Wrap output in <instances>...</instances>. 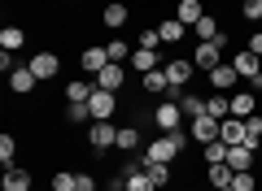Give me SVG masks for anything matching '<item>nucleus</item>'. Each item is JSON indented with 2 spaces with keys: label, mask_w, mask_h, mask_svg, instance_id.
I'll list each match as a JSON object with an SVG mask.
<instances>
[{
  "label": "nucleus",
  "mask_w": 262,
  "mask_h": 191,
  "mask_svg": "<svg viewBox=\"0 0 262 191\" xmlns=\"http://www.w3.org/2000/svg\"><path fill=\"white\" fill-rule=\"evenodd\" d=\"M232 118H253V91H236L232 96Z\"/></svg>",
  "instance_id": "obj_23"
},
{
  "label": "nucleus",
  "mask_w": 262,
  "mask_h": 191,
  "mask_svg": "<svg viewBox=\"0 0 262 191\" xmlns=\"http://www.w3.org/2000/svg\"><path fill=\"white\" fill-rule=\"evenodd\" d=\"M88 109H92V122H114V109H118V91H92V100H88Z\"/></svg>",
  "instance_id": "obj_2"
},
{
  "label": "nucleus",
  "mask_w": 262,
  "mask_h": 191,
  "mask_svg": "<svg viewBox=\"0 0 262 191\" xmlns=\"http://www.w3.org/2000/svg\"><path fill=\"white\" fill-rule=\"evenodd\" d=\"M188 135L206 148V144H214V139H219V122L214 118H188Z\"/></svg>",
  "instance_id": "obj_7"
},
{
  "label": "nucleus",
  "mask_w": 262,
  "mask_h": 191,
  "mask_svg": "<svg viewBox=\"0 0 262 191\" xmlns=\"http://www.w3.org/2000/svg\"><path fill=\"white\" fill-rule=\"evenodd\" d=\"M35 74H31V65H13L9 70V91L13 96H31V91H35Z\"/></svg>",
  "instance_id": "obj_9"
},
{
  "label": "nucleus",
  "mask_w": 262,
  "mask_h": 191,
  "mask_svg": "<svg viewBox=\"0 0 262 191\" xmlns=\"http://www.w3.org/2000/svg\"><path fill=\"white\" fill-rule=\"evenodd\" d=\"M236 83H241V74H236L232 61H223L219 70H210V87H214V91H232Z\"/></svg>",
  "instance_id": "obj_13"
},
{
  "label": "nucleus",
  "mask_w": 262,
  "mask_h": 191,
  "mask_svg": "<svg viewBox=\"0 0 262 191\" xmlns=\"http://www.w3.org/2000/svg\"><path fill=\"white\" fill-rule=\"evenodd\" d=\"M158 31H162V44H179L188 26H184L179 18H166V22H158Z\"/></svg>",
  "instance_id": "obj_24"
},
{
  "label": "nucleus",
  "mask_w": 262,
  "mask_h": 191,
  "mask_svg": "<svg viewBox=\"0 0 262 191\" xmlns=\"http://www.w3.org/2000/svg\"><path fill=\"white\" fill-rule=\"evenodd\" d=\"M184 191H192V187H184Z\"/></svg>",
  "instance_id": "obj_41"
},
{
  "label": "nucleus",
  "mask_w": 262,
  "mask_h": 191,
  "mask_svg": "<svg viewBox=\"0 0 262 191\" xmlns=\"http://www.w3.org/2000/svg\"><path fill=\"white\" fill-rule=\"evenodd\" d=\"M232 65H236V74H241V78H249V83H258V74H262V57H253L249 48H245V52H236Z\"/></svg>",
  "instance_id": "obj_11"
},
{
  "label": "nucleus",
  "mask_w": 262,
  "mask_h": 191,
  "mask_svg": "<svg viewBox=\"0 0 262 191\" xmlns=\"http://www.w3.org/2000/svg\"><path fill=\"white\" fill-rule=\"evenodd\" d=\"M0 187H5V191H31V170L9 165V170H5V178H0Z\"/></svg>",
  "instance_id": "obj_15"
},
{
  "label": "nucleus",
  "mask_w": 262,
  "mask_h": 191,
  "mask_svg": "<svg viewBox=\"0 0 262 191\" xmlns=\"http://www.w3.org/2000/svg\"><path fill=\"white\" fill-rule=\"evenodd\" d=\"M144 174L153 178V187H166V182H170V165H162V161H149V156H144Z\"/></svg>",
  "instance_id": "obj_26"
},
{
  "label": "nucleus",
  "mask_w": 262,
  "mask_h": 191,
  "mask_svg": "<svg viewBox=\"0 0 262 191\" xmlns=\"http://www.w3.org/2000/svg\"><path fill=\"white\" fill-rule=\"evenodd\" d=\"M223 161H227V144H223V139L206 144V165H223Z\"/></svg>",
  "instance_id": "obj_33"
},
{
  "label": "nucleus",
  "mask_w": 262,
  "mask_h": 191,
  "mask_svg": "<svg viewBox=\"0 0 262 191\" xmlns=\"http://www.w3.org/2000/svg\"><path fill=\"white\" fill-rule=\"evenodd\" d=\"M92 91H96V83L75 78V83H66V100H70V104H88V100H92Z\"/></svg>",
  "instance_id": "obj_19"
},
{
  "label": "nucleus",
  "mask_w": 262,
  "mask_h": 191,
  "mask_svg": "<svg viewBox=\"0 0 262 191\" xmlns=\"http://www.w3.org/2000/svg\"><path fill=\"white\" fill-rule=\"evenodd\" d=\"M92 83H96L101 91H122V83H127V70H122V61H110Z\"/></svg>",
  "instance_id": "obj_6"
},
{
  "label": "nucleus",
  "mask_w": 262,
  "mask_h": 191,
  "mask_svg": "<svg viewBox=\"0 0 262 191\" xmlns=\"http://www.w3.org/2000/svg\"><path fill=\"white\" fill-rule=\"evenodd\" d=\"M253 91H262V74H258V83H253Z\"/></svg>",
  "instance_id": "obj_40"
},
{
  "label": "nucleus",
  "mask_w": 262,
  "mask_h": 191,
  "mask_svg": "<svg viewBox=\"0 0 262 191\" xmlns=\"http://www.w3.org/2000/svg\"><path fill=\"white\" fill-rule=\"evenodd\" d=\"M27 65H31V74H35L39 83H48V78H57V70H61V57L57 52H35Z\"/></svg>",
  "instance_id": "obj_4"
},
{
  "label": "nucleus",
  "mask_w": 262,
  "mask_h": 191,
  "mask_svg": "<svg viewBox=\"0 0 262 191\" xmlns=\"http://www.w3.org/2000/svg\"><path fill=\"white\" fill-rule=\"evenodd\" d=\"M144 78V96H170V78H166V65H158V70L140 74Z\"/></svg>",
  "instance_id": "obj_12"
},
{
  "label": "nucleus",
  "mask_w": 262,
  "mask_h": 191,
  "mask_svg": "<svg viewBox=\"0 0 262 191\" xmlns=\"http://www.w3.org/2000/svg\"><path fill=\"white\" fill-rule=\"evenodd\" d=\"M227 165H232V170H253V148L249 144L227 148Z\"/></svg>",
  "instance_id": "obj_21"
},
{
  "label": "nucleus",
  "mask_w": 262,
  "mask_h": 191,
  "mask_svg": "<svg viewBox=\"0 0 262 191\" xmlns=\"http://www.w3.org/2000/svg\"><path fill=\"white\" fill-rule=\"evenodd\" d=\"M75 182H79V191H96V178H92V174H83V170L75 174Z\"/></svg>",
  "instance_id": "obj_38"
},
{
  "label": "nucleus",
  "mask_w": 262,
  "mask_h": 191,
  "mask_svg": "<svg viewBox=\"0 0 262 191\" xmlns=\"http://www.w3.org/2000/svg\"><path fill=\"white\" fill-rule=\"evenodd\" d=\"M118 152H136L140 148V126H118Z\"/></svg>",
  "instance_id": "obj_22"
},
{
  "label": "nucleus",
  "mask_w": 262,
  "mask_h": 191,
  "mask_svg": "<svg viewBox=\"0 0 262 191\" xmlns=\"http://www.w3.org/2000/svg\"><path fill=\"white\" fill-rule=\"evenodd\" d=\"M249 52L262 57V31H253V35H249Z\"/></svg>",
  "instance_id": "obj_39"
},
{
  "label": "nucleus",
  "mask_w": 262,
  "mask_h": 191,
  "mask_svg": "<svg viewBox=\"0 0 262 191\" xmlns=\"http://www.w3.org/2000/svg\"><path fill=\"white\" fill-rule=\"evenodd\" d=\"M88 144H92V152L114 148L118 144V126H114V122H92V126H88Z\"/></svg>",
  "instance_id": "obj_3"
},
{
  "label": "nucleus",
  "mask_w": 262,
  "mask_h": 191,
  "mask_svg": "<svg viewBox=\"0 0 262 191\" xmlns=\"http://www.w3.org/2000/svg\"><path fill=\"white\" fill-rule=\"evenodd\" d=\"M22 44H27V35H22V26H5V31H0V48H5V52H18Z\"/></svg>",
  "instance_id": "obj_25"
},
{
  "label": "nucleus",
  "mask_w": 262,
  "mask_h": 191,
  "mask_svg": "<svg viewBox=\"0 0 262 191\" xmlns=\"http://www.w3.org/2000/svg\"><path fill=\"white\" fill-rule=\"evenodd\" d=\"M105 65H110V52H105V44L83 48V57H79V70H83V74H92V78H96V74H101Z\"/></svg>",
  "instance_id": "obj_5"
},
{
  "label": "nucleus",
  "mask_w": 262,
  "mask_h": 191,
  "mask_svg": "<svg viewBox=\"0 0 262 191\" xmlns=\"http://www.w3.org/2000/svg\"><path fill=\"white\" fill-rule=\"evenodd\" d=\"M232 187H236V191H253V170H236Z\"/></svg>",
  "instance_id": "obj_37"
},
{
  "label": "nucleus",
  "mask_w": 262,
  "mask_h": 191,
  "mask_svg": "<svg viewBox=\"0 0 262 191\" xmlns=\"http://www.w3.org/2000/svg\"><path fill=\"white\" fill-rule=\"evenodd\" d=\"M53 191H79V182H75V174H53Z\"/></svg>",
  "instance_id": "obj_36"
},
{
  "label": "nucleus",
  "mask_w": 262,
  "mask_h": 191,
  "mask_svg": "<svg viewBox=\"0 0 262 191\" xmlns=\"http://www.w3.org/2000/svg\"><path fill=\"white\" fill-rule=\"evenodd\" d=\"M158 65H166L158 52H149V48H136L131 52V70H140V74H149V70H158Z\"/></svg>",
  "instance_id": "obj_20"
},
{
  "label": "nucleus",
  "mask_w": 262,
  "mask_h": 191,
  "mask_svg": "<svg viewBox=\"0 0 262 191\" xmlns=\"http://www.w3.org/2000/svg\"><path fill=\"white\" fill-rule=\"evenodd\" d=\"M153 126H158L162 135H170V130L184 126V109H179V100H170V96H166V100L153 109Z\"/></svg>",
  "instance_id": "obj_1"
},
{
  "label": "nucleus",
  "mask_w": 262,
  "mask_h": 191,
  "mask_svg": "<svg viewBox=\"0 0 262 191\" xmlns=\"http://www.w3.org/2000/svg\"><path fill=\"white\" fill-rule=\"evenodd\" d=\"M219 139H223L227 148L245 144V122H241V118H223V122H219Z\"/></svg>",
  "instance_id": "obj_14"
},
{
  "label": "nucleus",
  "mask_w": 262,
  "mask_h": 191,
  "mask_svg": "<svg viewBox=\"0 0 262 191\" xmlns=\"http://www.w3.org/2000/svg\"><path fill=\"white\" fill-rule=\"evenodd\" d=\"M245 144H249V148H258V144H262V113L245 118Z\"/></svg>",
  "instance_id": "obj_30"
},
{
  "label": "nucleus",
  "mask_w": 262,
  "mask_h": 191,
  "mask_svg": "<svg viewBox=\"0 0 262 191\" xmlns=\"http://www.w3.org/2000/svg\"><path fill=\"white\" fill-rule=\"evenodd\" d=\"M206 174H210V182H214V187H232V178H236V170H232L227 161H223V165H210Z\"/></svg>",
  "instance_id": "obj_29"
},
{
  "label": "nucleus",
  "mask_w": 262,
  "mask_h": 191,
  "mask_svg": "<svg viewBox=\"0 0 262 191\" xmlns=\"http://www.w3.org/2000/svg\"><path fill=\"white\" fill-rule=\"evenodd\" d=\"M241 18L245 22H262V0H245V5H241Z\"/></svg>",
  "instance_id": "obj_35"
},
{
  "label": "nucleus",
  "mask_w": 262,
  "mask_h": 191,
  "mask_svg": "<svg viewBox=\"0 0 262 191\" xmlns=\"http://www.w3.org/2000/svg\"><path fill=\"white\" fill-rule=\"evenodd\" d=\"M192 74H196V65H192V61H184V57H179V61H166V78H170V87L184 91L188 83H192Z\"/></svg>",
  "instance_id": "obj_10"
},
{
  "label": "nucleus",
  "mask_w": 262,
  "mask_h": 191,
  "mask_svg": "<svg viewBox=\"0 0 262 191\" xmlns=\"http://www.w3.org/2000/svg\"><path fill=\"white\" fill-rule=\"evenodd\" d=\"M179 109H184V118H206V100H201V96H179Z\"/></svg>",
  "instance_id": "obj_27"
},
{
  "label": "nucleus",
  "mask_w": 262,
  "mask_h": 191,
  "mask_svg": "<svg viewBox=\"0 0 262 191\" xmlns=\"http://www.w3.org/2000/svg\"><path fill=\"white\" fill-rule=\"evenodd\" d=\"M127 18H131V9L122 5V0H110V5L101 9V22H105V26H114V31H118V26H127Z\"/></svg>",
  "instance_id": "obj_17"
},
{
  "label": "nucleus",
  "mask_w": 262,
  "mask_h": 191,
  "mask_svg": "<svg viewBox=\"0 0 262 191\" xmlns=\"http://www.w3.org/2000/svg\"><path fill=\"white\" fill-rule=\"evenodd\" d=\"M105 52H110V61H131V52H136V48H131L127 39H118V35H114L110 44H105Z\"/></svg>",
  "instance_id": "obj_28"
},
{
  "label": "nucleus",
  "mask_w": 262,
  "mask_h": 191,
  "mask_svg": "<svg viewBox=\"0 0 262 191\" xmlns=\"http://www.w3.org/2000/svg\"><path fill=\"white\" fill-rule=\"evenodd\" d=\"M175 18L184 22V26H196V22L206 18V5H201V0H179V5H175Z\"/></svg>",
  "instance_id": "obj_16"
},
{
  "label": "nucleus",
  "mask_w": 262,
  "mask_h": 191,
  "mask_svg": "<svg viewBox=\"0 0 262 191\" xmlns=\"http://www.w3.org/2000/svg\"><path fill=\"white\" fill-rule=\"evenodd\" d=\"M206 118H214V122L232 118V96H227V91H214V96L206 100Z\"/></svg>",
  "instance_id": "obj_18"
},
{
  "label": "nucleus",
  "mask_w": 262,
  "mask_h": 191,
  "mask_svg": "<svg viewBox=\"0 0 262 191\" xmlns=\"http://www.w3.org/2000/svg\"><path fill=\"white\" fill-rule=\"evenodd\" d=\"M66 122H75V126H92V109H88V104H66Z\"/></svg>",
  "instance_id": "obj_31"
},
{
  "label": "nucleus",
  "mask_w": 262,
  "mask_h": 191,
  "mask_svg": "<svg viewBox=\"0 0 262 191\" xmlns=\"http://www.w3.org/2000/svg\"><path fill=\"white\" fill-rule=\"evenodd\" d=\"M219 52H223V44H196V52H192V65H196V70H219V65H223V57H219Z\"/></svg>",
  "instance_id": "obj_8"
},
{
  "label": "nucleus",
  "mask_w": 262,
  "mask_h": 191,
  "mask_svg": "<svg viewBox=\"0 0 262 191\" xmlns=\"http://www.w3.org/2000/svg\"><path fill=\"white\" fill-rule=\"evenodd\" d=\"M13 156H18V139H13V135H0V161L13 165Z\"/></svg>",
  "instance_id": "obj_34"
},
{
  "label": "nucleus",
  "mask_w": 262,
  "mask_h": 191,
  "mask_svg": "<svg viewBox=\"0 0 262 191\" xmlns=\"http://www.w3.org/2000/svg\"><path fill=\"white\" fill-rule=\"evenodd\" d=\"M158 44H162V31H158V26H144L140 35H136V48H149V52H158Z\"/></svg>",
  "instance_id": "obj_32"
}]
</instances>
